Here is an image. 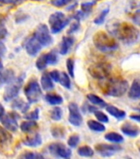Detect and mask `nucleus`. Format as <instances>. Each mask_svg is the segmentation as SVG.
<instances>
[{"mask_svg":"<svg viewBox=\"0 0 140 159\" xmlns=\"http://www.w3.org/2000/svg\"><path fill=\"white\" fill-rule=\"evenodd\" d=\"M109 12H110V9L108 7L107 8H105L104 10H102L101 12V13L97 16V17L94 19V23L96 25H101L104 22H105V19H106V16L108 15Z\"/></svg>","mask_w":140,"mask_h":159,"instance_id":"72a5a7b5","label":"nucleus"},{"mask_svg":"<svg viewBox=\"0 0 140 159\" xmlns=\"http://www.w3.org/2000/svg\"><path fill=\"white\" fill-rule=\"evenodd\" d=\"M95 1H101V0H95Z\"/></svg>","mask_w":140,"mask_h":159,"instance_id":"864d4df0","label":"nucleus"},{"mask_svg":"<svg viewBox=\"0 0 140 159\" xmlns=\"http://www.w3.org/2000/svg\"><path fill=\"white\" fill-rule=\"evenodd\" d=\"M24 47L27 54L31 57L36 56L42 48L41 45L40 44L39 42L35 38L33 35L31 36L29 38H27V41L25 42Z\"/></svg>","mask_w":140,"mask_h":159,"instance_id":"4468645a","label":"nucleus"},{"mask_svg":"<svg viewBox=\"0 0 140 159\" xmlns=\"http://www.w3.org/2000/svg\"><path fill=\"white\" fill-rule=\"evenodd\" d=\"M45 99L51 105H59V104H61L64 101L62 96L56 94H47L45 96Z\"/></svg>","mask_w":140,"mask_h":159,"instance_id":"393cba45","label":"nucleus"},{"mask_svg":"<svg viewBox=\"0 0 140 159\" xmlns=\"http://www.w3.org/2000/svg\"><path fill=\"white\" fill-rule=\"evenodd\" d=\"M63 116V110L60 107H54L50 112V118L54 121H59Z\"/></svg>","mask_w":140,"mask_h":159,"instance_id":"473e14b6","label":"nucleus"},{"mask_svg":"<svg viewBox=\"0 0 140 159\" xmlns=\"http://www.w3.org/2000/svg\"><path fill=\"white\" fill-rule=\"evenodd\" d=\"M23 80H24V75L14 78L12 81L8 83V85L5 89L3 94V99L5 101L12 100L18 95L21 87L23 84Z\"/></svg>","mask_w":140,"mask_h":159,"instance_id":"0eeeda50","label":"nucleus"},{"mask_svg":"<svg viewBox=\"0 0 140 159\" xmlns=\"http://www.w3.org/2000/svg\"><path fill=\"white\" fill-rule=\"evenodd\" d=\"M6 47H5L4 43L0 40V57H2L4 56V54L6 53Z\"/></svg>","mask_w":140,"mask_h":159,"instance_id":"49530a36","label":"nucleus"},{"mask_svg":"<svg viewBox=\"0 0 140 159\" xmlns=\"http://www.w3.org/2000/svg\"><path fill=\"white\" fill-rule=\"evenodd\" d=\"M87 126L91 131L97 132V133H101V132H104L106 130V127L104 126L101 123L92 120V119L87 121Z\"/></svg>","mask_w":140,"mask_h":159,"instance_id":"bb28decb","label":"nucleus"},{"mask_svg":"<svg viewBox=\"0 0 140 159\" xmlns=\"http://www.w3.org/2000/svg\"><path fill=\"white\" fill-rule=\"evenodd\" d=\"M66 66L68 69L70 76L74 77V61L72 58H69L66 61Z\"/></svg>","mask_w":140,"mask_h":159,"instance_id":"ea45409f","label":"nucleus"},{"mask_svg":"<svg viewBox=\"0 0 140 159\" xmlns=\"http://www.w3.org/2000/svg\"><path fill=\"white\" fill-rule=\"evenodd\" d=\"M70 22V18L67 17L64 13L61 12H56L50 15L49 18V23L50 25V31L53 34H57L61 32Z\"/></svg>","mask_w":140,"mask_h":159,"instance_id":"20e7f679","label":"nucleus"},{"mask_svg":"<svg viewBox=\"0 0 140 159\" xmlns=\"http://www.w3.org/2000/svg\"><path fill=\"white\" fill-rule=\"evenodd\" d=\"M78 153L79 156L84 157H91L94 155L93 149L90 148L89 146H83L80 147L78 150Z\"/></svg>","mask_w":140,"mask_h":159,"instance_id":"c756f323","label":"nucleus"},{"mask_svg":"<svg viewBox=\"0 0 140 159\" xmlns=\"http://www.w3.org/2000/svg\"><path fill=\"white\" fill-rule=\"evenodd\" d=\"M51 134L52 136L55 138V139H62L64 138V134H65V130L63 129L62 127L59 126H54L51 129Z\"/></svg>","mask_w":140,"mask_h":159,"instance_id":"2f4dec72","label":"nucleus"},{"mask_svg":"<svg viewBox=\"0 0 140 159\" xmlns=\"http://www.w3.org/2000/svg\"><path fill=\"white\" fill-rule=\"evenodd\" d=\"M12 141V134L4 127L0 126V144L7 145Z\"/></svg>","mask_w":140,"mask_h":159,"instance_id":"5701e85b","label":"nucleus"},{"mask_svg":"<svg viewBox=\"0 0 140 159\" xmlns=\"http://www.w3.org/2000/svg\"><path fill=\"white\" fill-rule=\"evenodd\" d=\"M108 31L116 39L126 45L134 44L138 41L139 32L134 26L126 22H115L108 25Z\"/></svg>","mask_w":140,"mask_h":159,"instance_id":"f257e3e1","label":"nucleus"},{"mask_svg":"<svg viewBox=\"0 0 140 159\" xmlns=\"http://www.w3.org/2000/svg\"><path fill=\"white\" fill-rule=\"evenodd\" d=\"M25 95L30 104H35L39 101L42 95V90L36 80H32L25 86Z\"/></svg>","mask_w":140,"mask_h":159,"instance_id":"423d86ee","label":"nucleus"},{"mask_svg":"<svg viewBox=\"0 0 140 159\" xmlns=\"http://www.w3.org/2000/svg\"><path fill=\"white\" fill-rule=\"evenodd\" d=\"M48 149L53 156L62 158H69L71 157V150L61 143H54L50 144Z\"/></svg>","mask_w":140,"mask_h":159,"instance_id":"9b49d317","label":"nucleus"},{"mask_svg":"<svg viewBox=\"0 0 140 159\" xmlns=\"http://www.w3.org/2000/svg\"><path fill=\"white\" fill-rule=\"evenodd\" d=\"M69 122L75 127L81 126L83 124V116H82L78 104L72 102L69 104Z\"/></svg>","mask_w":140,"mask_h":159,"instance_id":"f8f14e48","label":"nucleus"},{"mask_svg":"<svg viewBox=\"0 0 140 159\" xmlns=\"http://www.w3.org/2000/svg\"><path fill=\"white\" fill-rule=\"evenodd\" d=\"M94 114H95V116L97 119H98L99 121L101 122V123H108L109 122V118L108 116L106 115V114H104L103 112L99 111V110H95L93 112Z\"/></svg>","mask_w":140,"mask_h":159,"instance_id":"c9c22d12","label":"nucleus"},{"mask_svg":"<svg viewBox=\"0 0 140 159\" xmlns=\"http://www.w3.org/2000/svg\"><path fill=\"white\" fill-rule=\"evenodd\" d=\"M129 97L132 99H140V80H134L129 91Z\"/></svg>","mask_w":140,"mask_h":159,"instance_id":"a211bd4d","label":"nucleus"},{"mask_svg":"<svg viewBox=\"0 0 140 159\" xmlns=\"http://www.w3.org/2000/svg\"><path fill=\"white\" fill-rule=\"evenodd\" d=\"M20 116L17 113L15 112H9L7 114L4 115L0 119L2 122V126L4 127L5 129H7L8 131L17 132L18 129V124H17V119H19Z\"/></svg>","mask_w":140,"mask_h":159,"instance_id":"9d476101","label":"nucleus"},{"mask_svg":"<svg viewBox=\"0 0 140 159\" xmlns=\"http://www.w3.org/2000/svg\"><path fill=\"white\" fill-rule=\"evenodd\" d=\"M2 69H3V66H2V61H0V71H1V70H2Z\"/></svg>","mask_w":140,"mask_h":159,"instance_id":"3c124183","label":"nucleus"},{"mask_svg":"<svg viewBox=\"0 0 140 159\" xmlns=\"http://www.w3.org/2000/svg\"><path fill=\"white\" fill-rule=\"evenodd\" d=\"M105 139L107 141L115 143H121L124 142L123 136L118 133H116V132H110L108 134H106L105 135Z\"/></svg>","mask_w":140,"mask_h":159,"instance_id":"a878e982","label":"nucleus"},{"mask_svg":"<svg viewBox=\"0 0 140 159\" xmlns=\"http://www.w3.org/2000/svg\"><path fill=\"white\" fill-rule=\"evenodd\" d=\"M12 107L13 109L21 110L22 113L25 114L29 109V104L23 101L22 99H13V101L12 103Z\"/></svg>","mask_w":140,"mask_h":159,"instance_id":"b1692460","label":"nucleus"},{"mask_svg":"<svg viewBox=\"0 0 140 159\" xmlns=\"http://www.w3.org/2000/svg\"><path fill=\"white\" fill-rule=\"evenodd\" d=\"M96 4V1H92V2H83L81 4V12L83 13L85 16L90 13L93 9V7Z\"/></svg>","mask_w":140,"mask_h":159,"instance_id":"7c9ffc66","label":"nucleus"},{"mask_svg":"<svg viewBox=\"0 0 140 159\" xmlns=\"http://www.w3.org/2000/svg\"><path fill=\"white\" fill-rule=\"evenodd\" d=\"M79 26H80V24H79V21H77L76 22H74V24L72 25V27H70V29L69 30V34L74 33V32H75L76 31H78L79 28Z\"/></svg>","mask_w":140,"mask_h":159,"instance_id":"c03bdc74","label":"nucleus"},{"mask_svg":"<svg viewBox=\"0 0 140 159\" xmlns=\"http://www.w3.org/2000/svg\"><path fill=\"white\" fill-rule=\"evenodd\" d=\"M79 140H80V138H79L78 135L74 134V135L69 137V140H68V144L71 148H76L78 146V144Z\"/></svg>","mask_w":140,"mask_h":159,"instance_id":"4c0bfd02","label":"nucleus"},{"mask_svg":"<svg viewBox=\"0 0 140 159\" xmlns=\"http://www.w3.org/2000/svg\"><path fill=\"white\" fill-rule=\"evenodd\" d=\"M74 0H50L52 5H54V7H62L66 6Z\"/></svg>","mask_w":140,"mask_h":159,"instance_id":"e433bc0d","label":"nucleus"},{"mask_svg":"<svg viewBox=\"0 0 140 159\" xmlns=\"http://www.w3.org/2000/svg\"><path fill=\"white\" fill-rule=\"evenodd\" d=\"M14 72L12 70H6L4 71H0V87L4 84H8L14 79Z\"/></svg>","mask_w":140,"mask_h":159,"instance_id":"412c9836","label":"nucleus"},{"mask_svg":"<svg viewBox=\"0 0 140 159\" xmlns=\"http://www.w3.org/2000/svg\"><path fill=\"white\" fill-rule=\"evenodd\" d=\"M121 130L123 134H125L129 137H132V138H135V137L138 136L140 134L139 128L134 125V124H130V123L124 124L121 126Z\"/></svg>","mask_w":140,"mask_h":159,"instance_id":"2eb2a0df","label":"nucleus"},{"mask_svg":"<svg viewBox=\"0 0 140 159\" xmlns=\"http://www.w3.org/2000/svg\"><path fill=\"white\" fill-rule=\"evenodd\" d=\"M132 20L136 25L140 26V8L134 13L132 16Z\"/></svg>","mask_w":140,"mask_h":159,"instance_id":"79ce46f5","label":"nucleus"},{"mask_svg":"<svg viewBox=\"0 0 140 159\" xmlns=\"http://www.w3.org/2000/svg\"><path fill=\"white\" fill-rule=\"evenodd\" d=\"M58 82L60 83L62 86H64L66 89H70L71 88V80L69 79V76L65 72H59V79Z\"/></svg>","mask_w":140,"mask_h":159,"instance_id":"c85d7f7f","label":"nucleus"},{"mask_svg":"<svg viewBox=\"0 0 140 159\" xmlns=\"http://www.w3.org/2000/svg\"><path fill=\"white\" fill-rule=\"evenodd\" d=\"M33 36L39 42L40 44L41 45L42 47L49 46L53 42V38L45 24L39 25L33 33Z\"/></svg>","mask_w":140,"mask_h":159,"instance_id":"6e6552de","label":"nucleus"},{"mask_svg":"<svg viewBox=\"0 0 140 159\" xmlns=\"http://www.w3.org/2000/svg\"><path fill=\"white\" fill-rule=\"evenodd\" d=\"M26 1L27 0H0V3L8 5H18L26 2Z\"/></svg>","mask_w":140,"mask_h":159,"instance_id":"a19ab883","label":"nucleus"},{"mask_svg":"<svg viewBox=\"0 0 140 159\" xmlns=\"http://www.w3.org/2000/svg\"><path fill=\"white\" fill-rule=\"evenodd\" d=\"M32 1H43V0H32Z\"/></svg>","mask_w":140,"mask_h":159,"instance_id":"603ef678","label":"nucleus"},{"mask_svg":"<svg viewBox=\"0 0 140 159\" xmlns=\"http://www.w3.org/2000/svg\"><path fill=\"white\" fill-rule=\"evenodd\" d=\"M95 150L101 157H111L122 150V147L120 145H110V144L101 143L95 146Z\"/></svg>","mask_w":140,"mask_h":159,"instance_id":"ddd939ff","label":"nucleus"},{"mask_svg":"<svg viewBox=\"0 0 140 159\" xmlns=\"http://www.w3.org/2000/svg\"><path fill=\"white\" fill-rule=\"evenodd\" d=\"M20 129L23 133H32L38 129V124L35 120H27L22 122L20 125Z\"/></svg>","mask_w":140,"mask_h":159,"instance_id":"4be33fe9","label":"nucleus"},{"mask_svg":"<svg viewBox=\"0 0 140 159\" xmlns=\"http://www.w3.org/2000/svg\"><path fill=\"white\" fill-rule=\"evenodd\" d=\"M7 29L4 27V26L0 27V40L4 39L5 37H6V36H7Z\"/></svg>","mask_w":140,"mask_h":159,"instance_id":"a18cd8bd","label":"nucleus"},{"mask_svg":"<svg viewBox=\"0 0 140 159\" xmlns=\"http://www.w3.org/2000/svg\"><path fill=\"white\" fill-rule=\"evenodd\" d=\"M58 62V56L54 51L41 55L36 62V66L39 70H43L48 65H55Z\"/></svg>","mask_w":140,"mask_h":159,"instance_id":"1a4fd4ad","label":"nucleus"},{"mask_svg":"<svg viewBox=\"0 0 140 159\" xmlns=\"http://www.w3.org/2000/svg\"><path fill=\"white\" fill-rule=\"evenodd\" d=\"M106 111L108 112L109 114L112 115L114 118H116L118 120H122L125 118L126 113L124 110L116 108V107L113 106V105H106Z\"/></svg>","mask_w":140,"mask_h":159,"instance_id":"6ab92c4d","label":"nucleus"},{"mask_svg":"<svg viewBox=\"0 0 140 159\" xmlns=\"http://www.w3.org/2000/svg\"><path fill=\"white\" fill-rule=\"evenodd\" d=\"M138 150H139V152H140V148H138Z\"/></svg>","mask_w":140,"mask_h":159,"instance_id":"5fc2aeb1","label":"nucleus"},{"mask_svg":"<svg viewBox=\"0 0 140 159\" xmlns=\"http://www.w3.org/2000/svg\"><path fill=\"white\" fill-rule=\"evenodd\" d=\"M23 144L27 147H32V148H36V147L40 146L42 143L41 136L39 134L36 133L32 136L27 137L26 139L22 141Z\"/></svg>","mask_w":140,"mask_h":159,"instance_id":"dca6fc26","label":"nucleus"},{"mask_svg":"<svg viewBox=\"0 0 140 159\" xmlns=\"http://www.w3.org/2000/svg\"><path fill=\"white\" fill-rule=\"evenodd\" d=\"M4 114H5V109L4 108H3V106H2V104L0 103V119L4 115Z\"/></svg>","mask_w":140,"mask_h":159,"instance_id":"09e8293b","label":"nucleus"},{"mask_svg":"<svg viewBox=\"0 0 140 159\" xmlns=\"http://www.w3.org/2000/svg\"><path fill=\"white\" fill-rule=\"evenodd\" d=\"M93 43L95 47L102 52H111L118 48V43L111 35L104 32H98L94 35Z\"/></svg>","mask_w":140,"mask_h":159,"instance_id":"7ed1b4c3","label":"nucleus"},{"mask_svg":"<svg viewBox=\"0 0 140 159\" xmlns=\"http://www.w3.org/2000/svg\"><path fill=\"white\" fill-rule=\"evenodd\" d=\"M4 26V19L0 16V27H3Z\"/></svg>","mask_w":140,"mask_h":159,"instance_id":"8fccbe9b","label":"nucleus"},{"mask_svg":"<svg viewBox=\"0 0 140 159\" xmlns=\"http://www.w3.org/2000/svg\"><path fill=\"white\" fill-rule=\"evenodd\" d=\"M39 113L40 110L38 108L35 109L34 111L31 112V113H28L24 116V118L27 120H37L39 119Z\"/></svg>","mask_w":140,"mask_h":159,"instance_id":"58836bf2","label":"nucleus"},{"mask_svg":"<svg viewBox=\"0 0 140 159\" xmlns=\"http://www.w3.org/2000/svg\"><path fill=\"white\" fill-rule=\"evenodd\" d=\"M129 89V83L124 79H111L103 87L104 94L108 96L121 97Z\"/></svg>","mask_w":140,"mask_h":159,"instance_id":"f03ea898","label":"nucleus"},{"mask_svg":"<svg viewBox=\"0 0 140 159\" xmlns=\"http://www.w3.org/2000/svg\"><path fill=\"white\" fill-rule=\"evenodd\" d=\"M89 74L96 80L107 79L111 72V65L107 62H97L88 68Z\"/></svg>","mask_w":140,"mask_h":159,"instance_id":"39448f33","label":"nucleus"},{"mask_svg":"<svg viewBox=\"0 0 140 159\" xmlns=\"http://www.w3.org/2000/svg\"><path fill=\"white\" fill-rule=\"evenodd\" d=\"M87 98L88 99L89 101L91 102V104H95V105H97L99 107H101V108H103V107H106L107 104L105 101H104L103 99L100 98L99 96L96 95V94H89L87 95Z\"/></svg>","mask_w":140,"mask_h":159,"instance_id":"cd10ccee","label":"nucleus"},{"mask_svg":"<svg viewBox=\"0 0 140 159\" xmlns=\"http://www.w3.org/2000/svg\"><path fill=\"white\" fill-rule=\"evenodd\" d=\"M49 75L51 77V79L55 82H58V79H59V71L57 70H52L51 72H49Z\"/></svg>","mask_w":140,"mask_h":159,"instance_id":"37998d69","label":"nucleus"},{"mask_svg":"<svg viewBox=\"0 0 140 159\" xmlns=\"http://www.w3.org/2000/svg\"><path fill=\"white\" fill-rule=\"evenodd\" d=\"M20 157L25 159H40V158H44V156L40 153L38 152H24L20 156Z\"/></svg>","mask_w":140,"mask_h":159,"instance_id":"f704fd0d","label":"nucleus"},{"mask_svg":"<svg viewBox=\"0 0 140 159\" xmlns=\"http://www.w3.org/2000/svg\"><path fill=\"white\" fill-rule=\"evenodd\" d=\"M130 119L135 120V121L140 122V114H132L130 115Z\"/></svg>","mask_w":140,"mask_h":159,"instance_id":"de8ad7c7","label":"nucleus"},{"mask_svg":"<svg viewBox=\"0 0 140 159\" xmlns=\"http://www.w3.org/2000/svg\"><path fill=\"white\" fill-rule=\"evenodd\" d=\"M74 43V39L71 37H63L60 47H59V53L61 55H66Z\"/></svg>","mask_w":140,"mask_h":159,"instance_id":"f3484780","label":"nucleus"},{"mask_svg":"<svg viewBox=\"0 0 140 159\" xmlns=\"http://www.w3.org/2000/svg\"><path fill=\"white\" fill-rule=\"evenodd\" d=\"M40 84H41L42 89L44 90H50V89H54V83H53V80L49 75V73L45 72L43 73L40 79Z\"/></svg>","mask_w":140,"mask_h":159,"instance_id":"aec40b11","label":"nucleus"}]
</instances>
